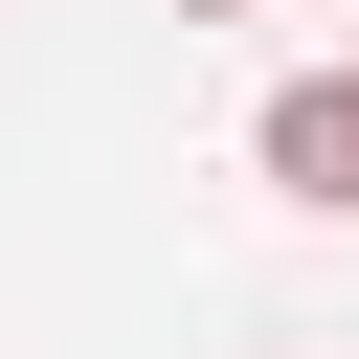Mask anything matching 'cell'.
Here are the masks:
<instances>
[{
    "instance_id": "6da1fadb",
    "label": "cell",
    "mask_w": 359,
    "mask_h": 359,
    "mask_svg": "<svg viewBox=\"0 0 359 359\" xmlns=\"http://www.w3.org/2000/svg\"><path fill=\"white\" fill-rule=\"evenodd\" d=\"M247 157H269V202H314V224H359V67H292V90L247 112Z\"/></svg>"
},
{
    "instance_id": "7a4b0ae2",
    "label": "cell",
    "mask_w": 359,
    "mask_h": 359,
    "mask_svg": "<svg viewBox=\"0 0 359 359\" xmlns=\"http://www.w3.org/2000/svg\"><path fill=\"white\" fill-rule=\"evenodd\" d=\"M180 22H247V0H180Z\"/></svg>"
}]
</instances>
